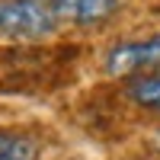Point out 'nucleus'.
<instances>
[{
	"mask_svg": "<svg viewBox=\"0 0 160 160\" xmlns=\"http://www.w3.org/2000/svg\"><path fill=\"white\" fill-rule=\"evenodd\" d=\"M48 3L61 26H96L118 10V0H48Z\"/></svg>",
	"mask_w": 160,
	"mask_h": 160,
	"instance_id": "obj_3",
	"label": "nucleus"
},
{
	"mask_svg": "<svg viewBox=\"0 0 160 160\" xmlns=\"http://www.w3.org/2000/svg\"><path fill=\"white\" fill-rule=\"evenodd\" d=\"M160 68V35L148 38H131V42H118L106 55V71L115 77L125 74H148Z\"/></svg>",
	"mask_w": 160,
	"mask_h": 160,
	"instance_id": "obj_2",
	"label": "nucleus"
},
{
	"mask_svg": "<svg viewBox=\"0 0 160 160\" xmlns=\"http://www.w3.org/2000/svg\"><path fill=\"white\" fill-rule=\"evenodd\" d=\"M58 16L48 0H0V35L42 38L58 29Z\"/></svg>",
	"mask_w": 160,
	"mask_h": 160,
	"instance_id": "obj_1",
	"label": "nucleus"
},
{
	"mask_svg": "<svg viewBox=\"0 0 160 160\" xmlns=\"http://www.w3.org/2000/svg\"><path fill=\"white\" fill-rule=\"evenodd\" d=\"M128 99L141 106V109H151V112H160V68L157 71H148V74H135L128 80Z\"/></svg>",
	"mask_w": 160,
	"mask_h": 160,
	"instance_id": "obj_4",
	"label": "nucleus"
},
{
	"mask_svg": "<svg viewBox=\"0 0 160 160\" xmlns=\"http://www.w3.org/2000/svg\"><path fill=\"white\" fill-rule=\"evenodd\" d=\"M0 160H38L35 138L16 128H0Z\"/></svg>",
	"mask_w": 160,
	"mask_h": 160,
	"instance_id": "obj_5",
	"label": "nucleus"
}]
</instances>
